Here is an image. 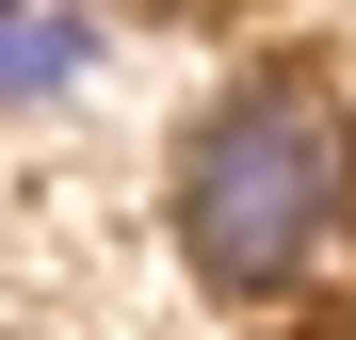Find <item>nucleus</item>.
Masks as SVG:
<instances>
[{"label": "nucleus", "instance_id": "nucleus-2", "mask_svg": "<svg viewBox=\"0 0 356 340\" xmlns=\"http://www.w3.org/2000/svg\"><path fill=\"white\" fill-rule=\"evenodd\" d=\"M81 65H97V17H65V0L0 17V97H81Z\"/></svg>", "mask_w": 356, "mask_h": 340}, {"label": "nucleus", "instance_id": "nucleus-3", "mask_svg": "<svg viewBox=\"0 0 356 340\" xmlns=\"http://www.w3.org/2000/svg\"><path fill=\"white\" fill-rule=\"evenodd\" d=\"M0 17H17V0H0Z\"/></svg>", "mask_w": 356, "mask_h": 340}, {"label": "nucleus", "instance_id": "nucleus-1", "mask_svg": "<svg viewBox=\"0 0 356 340\" xmlns=\"http://www.w3.org/2000/svg\"><path fill=\"white\" fill-rule=\"evenodd\" d=\"M340 227H356V146H340V113L308 81L259 65V81H227L195 130H178V259H195L227 308L308 292L340 259Z\"/></svg>", "mask_w": 356, "mask_h": 340}]
</instances>
